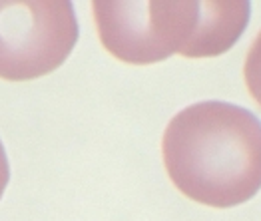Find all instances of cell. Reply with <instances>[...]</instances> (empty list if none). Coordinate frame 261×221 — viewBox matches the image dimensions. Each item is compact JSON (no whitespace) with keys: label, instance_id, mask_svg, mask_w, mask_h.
<instances>
[{"label":"cell","instance_id":"4","mask_svg":"<svg viewBox=\"0 0 261 221\" xmlns=\"http://www.w3.org/2000/svg\"><path fill=\"white\" fill-rule=\"evenodd\" d=\"M243 80L249 96L261 108V30L247 50L245 64H243Z\"/></svg>","mask_w":261,"mask_h":221},{"label":"cell","instance_id":"5","mask_svg":"<svg viewBox=\"0 0 261 221\" xmlns=\"http://www.w3.org/2000/svg\"><path fill=\"white\" fill-rule=\"evenodd\" d=\"M8 179H10V165H8V157H6V152H4V146L0 142V198L8 185Z\"/></svg>","mask_w":261,"mask_h":221},{"label":"cell","instance_id":"3","mask_svg":"<svg viewBox=\"0 0 261 221\" xmlns=\"http://www.w3.org/2000/svg\"><path fill=\"white\" fill-rule=\"evenodd\" d=\"M78 42L66 0H0V80L28 82L58 70Z\"/></svg>","mask_w":261,"mask_h":221},{"label":"cell","instance_id":"1","mask_svg":"<svg viewBox=\"0 0 261 221\" xmlns=\"http://www.w3.org/2000/svg\"><path fill=\"white\" fill-rule=\"evenodd\" d=\"M162 157L179 194L229 209L261 189V122L229 102H199L170 120Z\"/></svg>","mask_w":261,"mask_h":221},{"label":"cell","instance_id":"2","mask_svg":"<svg viewBox=\"0 0 261 221\" xmlns=\"http://www.w3.org/2000/svg\"><path fill=\"white\" fill-rule=\"evenodd\" d=\"M98 38L126 64L148 66L184 58H216L231 50L249 22V2H92Z\"/></svg>","mask_w":261,"mask_h":221}]
</instances>
